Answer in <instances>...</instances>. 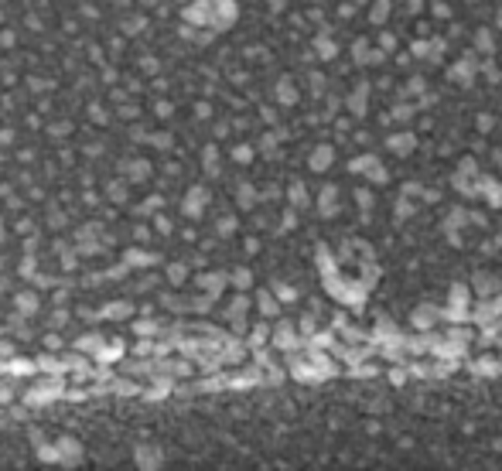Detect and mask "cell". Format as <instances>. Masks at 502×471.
<instances>
[{"label":"cell","instance_id":"1","mask_svg":"<svg viewBox=\"0 0 502 471\" xmlns=\"http://www.w3.org/2000/svg\"><path fill=\"white\" fill-rule=\"evenodd\" d=\"M352 174H362L365 181H373V185H383L389 181V171L383 168V161L376 154H362V157H352V164H349Z\"/></svg>","mask_w":502,"mask_h":471},{"label":"cell","instance_id":"2","mask_svg":"<svg viewBox=\"0 0 502 471\" xmlns=\"http://www.w3.org/2000/svg\"><path fill=\"white\" fill-rule=\"evenodd\" d=\"M475 68H479V58H475V51H468L461 62H455V65L447 68V78H451L455 86H471V78H475Z\"/></svg>","mask_w":502,"mask_h":471},{"label":"cell","instance_id":"3","mask_svg":"<svg viewBox=\"0 0 502 471\" xmlns=\"http://www.w3.org/2000/svg\"><path fill=\"white\" fill-rule=\"evenodd\" d=\"M441 318H444V307H437V304H420V307L410 314V321H413L417 331H431Z\"/></svg>","mask_w":502,"mask_h":471},{"label":"cell","instance_id":"4","mask_svg":"<svg viewBox=\"0 0 502 471\" xmlns=\"http://www.w3.org/2000/svg\"><path fill=\"white\" fill-rule=\"evenodd\" d=\"M331 164H335V147H331V144H318L314 150H311V157H308V168L311 171H318V174H321V171H328Z\"/></svg>","mask_w":502,"mask_h":471},{"label":"cell","instance_id":"5","mask_svg":"<svg viewBox=\"0 0 502 471\" xmlns=\"http://www.w3.org/2000/svg\"><path fill=\"white\" fill-rule=\"evenodd\" d=\"M386 147H389V154H397V157H407L410 150H417V137L413 134H389L386 137Z\"/></svg>","mask_w":502,"mask_h":471},{"label":"cell","instance_id":"6","mask_svg":"<svg viewBox=\"0 0 502 471\" xmlns=\"http://www.w3.org/2000/svg\"><path fill=\"white\" fill-rule=\"evenodd\" d=\"M471 291L479 294V297H495V294L502 291L499 277H492V273H475L471 277Z\"/></svg>","mask_w":502,"mask_h":471},{"label":"cell","instance_id":"7","mask_svg":"<svg viewBox=\"0 0 502 471\" xmlns=\"http://www.w3.org/2000/svg\"><path fill=\"white\" fill-rule=\"evenodd\" d=\"M365 106H369V86L359 82V86L349 92V113H352V116H362Z\"/></svg>","mask_w":502,"mask_h":471},{"label":"cell","instance_id":"8","mask_svg":"<svg viewBox=\"0 0 502 471\" xmlns=\"http://www.w3.org/2000/svg\"><path fill=\"white\" fill-rule=\"evenodd\" d=\"M318 212L321 215H335V212H338V188H335V185H325V188H321Z\"/></svg>","mask_w":502,"mask_h":471},{"label":"cell","instance_id":"9","mask_svg":"<svg viewBox=\"0 0 502 471\" xmlns=\"http://www.w3.org/2000/svg\"><path fill=\"white\" fill-rule=\"evenodd\" d=\"M297 342H301V338L294 335V325H277V331H274V345L277 348H297Z\"/></svg>","mask_w":502,"mask_h":471},{"label":"cell","instance_id":"10","mask_svg":"<svg viewBox=\"0 0 502 471\" xmlns=\"http://www.w3.org/2000/svg\"><path fill=\"white\" fill-rule=\"evenodd\" d=\"M482 195H485V202H489L492 208H502V181L485 178V188H482Z\"/></svg>","mask_w":502,"mask_h":471},{"label":"cell","instance_id":"11","mask_svg":"<svg viewBox=\"0 0 502 471\" xmlns=\"http://www.w3.org/2000/svg\"><path fill=\"white\" fill-rule=\"evenodd\" d=\"M314 48H318V55H321V58H335V55H338V45H335V41L328 38V31H321L318 38H314Z\"/></svg>","mask_w":502,"mask_h":471},{"label":"cell","instance_id":"12","mask_svg":"<svg viewBox=\"0 0 502 471\" xmlns=\"http://www.w3.org/2000/svg\"><path fill=\"white\" fill-rule=\"evenodd\" d=\"M492 48H495V38H492L489 28H482V31H475V51H482V55H489Z\"/></svg>","mask_w":502,"mask_h":471},{"label":"cell","instance_id":"13","mask_svg":"<svg viewBox=\"0 0 502 471\" xmlns=\"http://www.w3.org/2000/svg\"><path fill=\"white\" fill-rule=\"evenodd\" d=\"M256 307H260V314H263V318H274V314L280 311V304H277V297H274V294H267V291L260 294V304H256Z\"/></svg>","mask_w":502,"mask_h":471},{"label":"cell","instance_id":"14","mask_svg":"<svg viewBox=\"0 0 502 471\" xmlns=\"http://www.w3.org/2000/svg\"><path fill=\"white\" fill-rule=\"evenodd\" d=\"M277 99L284 102V106H290V102H297V89H294V82H290V78H284V82L277 86Z\"/></svg>","mask_w":502,"mask_h":471},{"label":"cell","instance_id":"15","mask_svg":"<svg viewBox=\"0 0 502 471\" xmlns=\"http://www.w3.org/2000/svg\"><path fill=\"white\" fill-rule=\"evenodd\" d=\"M413 202H417V198H410V195H403V198L397 202V219H400V222H407V219L417 212V205H413Z\"/></svg>","mask_w":502,"mask_h":471},{"label":"cell","instance_id":"16","mask_svg":"<svg viewBox=\"0 0 502 471\" xmlns=\"http://www.w3.org/2000/svg\"><path fill=\"white\" fill-rule=\"evenodd\" d=\"M389 11H393V4H389V0H376V7L369 11V17H373V24H383L389 17Z\"/></svg>","mask_w":502,"mask_h":471},{"label":"cell","instance_id":"17","mask_svg":"<svg viewBox=\"0 0 502 471\" xmlns=\"http://www.w3.org/2000/svg\"><path fill=\"white\" fill-rule=\"evenodd\" d=\"M352 195H355V205H359L362 212H369V208H373V202H376V198H373V188H355Z\"/></svg>","mask_w":502,"mask_h":471},{"label":"cell","instance_id":"18","mask_svg":"<svg viewBox=\"0 0 502 471\" xmlns=\"http://www.w3.org/2000/svg\"><path fill=\"white\" fill-rule=\"evenodd\" d=\"M290 205H294V208L308 205V191H304V185H301V181H294V185H290Z\"/></svg>","mask_w":502,"mask_h":471},{"label":"cell","instance_id":"19","mask_svg":"<svg viewBox=\"0 0 502 471\" xmlns=\"http://www.w3.org/2000/svg\"><path fill=\"white\" fill-rule=\"evenodd\" d=\"M253 202H256V191H253L250 185H243L240 188V205L243 208H253Z\"/></svg>","mask_w":502,"mask_h":471},{"label":"cell","instance_id":"20","mask_svg":"<svg viewBox=\"0 0 502 471\" xmlns=\"http://www.w3.org/2000/svg\"><path fill=\"white\" fill-rule=\"evenodd\" d=\"M17 307H21L24 314H31L38 307V301H35V294H24V297H17Z\"/></svg>","mask_w":502,"mask_h":471},{"label":"cell","instance_id":"21","mask_svg":"<svg viewBox=\"0 0 502 471\" xmlns=\"http://www.w3.org/2000/svg\"><path fill=\"white\" fill-rule=\"evenodd\" d=\"M232 283H236V287H250V283H253L250 270H236V273H232Z\"/></svg>","mask_w":502,"mask_h":471},{"label":"cell","instance_id":"22","mask_svg":"<svg viewBox=\"0 0 502 471\" xmlns=\"http://www.w3.org/2000/svg\"><path fill=\"white\" fill-rule=\"evenodd\" d=\"M274 294L280 301H294V287H287V283H274Z\"/></svg>","mask_w":502,"mask_h":471},{"label":"cell","instance_id":"23","mask_svg":"<svg viewBox=\"0 0 502 471\" xmlns=\"http://www.w3.org/2000/svg\"><path fill=\"white\" fill-rule=\"evenodd\" d=\"M267 331H270L267 325H256V328H253V335H250V342H253V345H263V342H267Z\"/></svg>","mask_w":502,"mask_h":471},{"label":"cell","instance_id":"24","mask_svg":"<svg viewBox=\"0 0 502 471\" xmlns=\"http://www.w3.org/2000/svg\"><path fill=\"white\" fill-rule=\"evenodd\" d=\"M410 51H413L417 58H431V45H427V41H413Z\"/></svg>","mask_w":502,"mask_h":471},{"label":"cell","instance_id":"25","mask_svg":"<svg viewBox=\"0 0 502 471\" xmlns=\"http://www.w3.org/2000/svg\"><path fill=\"white\" fill-rule=\"evenodd\" d=\"M137 458H140V464H157V461H161V451H140Z\"/></svg>","mask_w":502,"mask_h":471},{"label":"cell","instance_id":"26","mask_svg":"<svg viewBox=\"0 0 502 471\" xmlns=\"http://www.w3.org/2000/svg\"><path fill=\"white\" fill-rule=\"evenodd\" d=\"M434 17H451V7L444 0H434Z\"/></svg>","mask_w":502,"mask_h":471},{"label":"cell","instance_id":"27","mask_svg":"<svg viewBox=\"0 0 502 471\" xmlns=\"http://www.w3.org/2000/svg\"><path fill=\"white\" fill-rule=\"evenodd\" d=\"M403 195H410V198H420L424 188H420V185H413V181H407V185H403Z\"/></svg>","mask_w":502,"mask_h":471},{"label":"cell","instance_id":"28","mask_svg":"<svg viewBox=\"0 0 502 471\" xmlns=\"http://www.w3.org/2000/svg\"><path fill=\"white\" fill-rule=\"evenodd\" d=\"M379 45H383V51H393V48H397V38H393V34H379Z\"/></svg>","mask_w":502,"mask_h":471},{"label":"cell","instance_id":"29","mask_svg":"<svg viewBox=\"0 0 502 471\" xmlns=\"http://www.w3.org/2000/svg\"><path fill=\"white\" fill-rule=\"evenodd\" d=\"M420 198H424V202H437V198H441V191H437V188H424Z\"/></svg>","mask_w":502,"mask_h":471},{"label":"cell","instance_id":"30","mask_svg":"<svg viewBox=\"0 0 502 471\" xmlns=\"http://www.w3.org/2000/svg\"><path fill=\"white\" fill-rule=\"evenodd\" d=\"M232 229H236V219H222V222H219V232H232Z\"/></svg>","mask_w":502,"mask_h":471},{"label":"cell","instance_id":"31","mask_svg":"<svg viewBox=\"0 0 502 471\" xmlns=\"http://www.w3.org/2000/svg\"><path fill=\"white\" fill-rule=\"evenodd\" d=\"M250 157H253L250 147H236V161H250Z\"/></svg>","mask_w":502,"mask_h":471},{"label":"cell","instance_id":"32","mask_svg":"<svg viewBox=\"0 0 502 471\" xmlns=\"http://www.w3.org/2000/svg\"><path fill=\"white\" fill-rule=\"evenodd\" d=\"M294 225H297V215L287 212V215H284V229H294Z\"/></svg>","mask_w":502,"mask_h":471},{"label":"cell","instance_id":"33","mask_svg":"<svg viewBox=\"0 0 502 471\" xmlns=\"http://www.w3.org/2000/svg\"><path fill=\"white\" fill-rule=\"evenodd\" d=\"M410 14H420L424 11V0H410V7H407Z\"/></svg>","mask_w":502,"mask_h":471},{"label":"cell","instance_id":"34","mask_svg":"<svg viewBox=\"0 0 502 471\" xmlns=\"http://www.w3.org/2000/svg\"><path fill=\"white\" fill-rule=\"evenodd\" d=\"M492 123H495L492 116H479V126H482V130H492Z\"/></svg>","mask_w":502,"mask_h":471},{"label":"cell","instance_id":"35","mask_svg":"<svg viewBox=\"0 0 502 471\" xmlns=\"http://www.w3.org/2000/svg\"><path fill=\"white\" fill-rule=\"evenodd\" d=\"M270 7H274V11H280V7H284V0H270Z\"/></svg>","mask_w":502,"mask_h":471},{"label":"cell","instance_id":"36","mask_svg":"<svg viewBox=\"0 0 502 471\" xmlns=\"http://www.w3.org/2000/svg\"><path fill=\"white\" fill-rule=\"evenodd\" d=\"M495 24H499V28H502V7H499V14H495Z\"/></svg>","mask_w":502,"mask_h":471},{"label":"cell","instance_id":"37","mask_svg":"<svg viewBox=\"0 0 502 471\" xmlns=\"http://www.w3.org/2000/svg\"><path fill=\"white\" fill-rule=\"evenodd\" d=\"M495 161H499V171H502V154H495Z\"/></svg>","mask_w":502,"mask_h":471},{"label":"cell","instance_id":"38","mask_svg":"<svg viewBox=\"0 0 502 471\" xmlns=\"http://www.w3.org/2000/svg\"><path fill=\"white\" fill-rule=\"evenodd\" d=\"M471 4H475V0H471Z\"/></svg>","mask_w":502,"mask_h":471}]
</instances>
